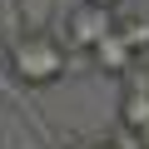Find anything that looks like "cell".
<instances>
[{
    "label": "cell",
    "mask_w": 149,
    "mask_h": 149,
    "mask_svg": "<svg viewBox=\"0 0 149 149\" xmlns=\"http://www.w3.org/2000/svg\"><path fill=\"white\" fill-rule=\"evenodd\" d=\"M114 30L129 40V50H134V55H149V15H124Z\"/></svg>",
    "instance_id": "8992f818"
},
{
    "label": "cell",
    "mask_w": 149,
    "mask_h": 149,
    "mask_svg": "<svg viewBox=\"0 0 149 149\" xmlns=\"http://www.w3.org/2000/svg\"><path fill=\"white\" fill-rule=\"evenodd\" d=\"M114 10L95 5V0H80L70 15H65V50H95L104 35H114Z\"/></svg>",
    "instance_id": "7a4b0ae2"
},
{
    "label": "cell",
    "mask_w": 149,
    "mask_h": 149,
    "mask_svg": "<svg viewBox=\"0 0 149 149\" xmlns=\"http://www.w3.org/2000/svg\"><path fill=\"white\" fill-rule=\"evenodd\" d=\"M95 5H109V10H119V5H124V0H95Z\"/></svg>",
    "instance_id": "9c48e42d"
},
{
    "label": "cell",
    "mask_w": 149,
    "mask_h": 149,
    "mask_svg": "<svg viewBox=\"0 0 149 149\" xmlns=\"http://www.w3.org/2000/svg\"><path fill=\"white\" fill-rule=\"evenodd\" d=\"M119 124L134 129V134L149 124V95H144V90H124V95H119Z\"/></svg>",
    "instance_id": "5b68a950"
},
{
    "label": "cell",
    "mask_w": 149,
    "mask_h": 149,
    "mask_svg": "<svg viewBox=\"0 0 149 149\" xmlns=\"http://www.w3.org/2000/svg\"><path fill=\"white\" fill-rule=\"evenodd\" d=\"M139 149H149V124H144V129H139Z\"/></svg>",
    "instance_id": "ba28073f"
},
{
    "label": "cell",
    "mask_w": 149,
    "mask_h": 149,
    "mask_svg": "<svg viewBox=\"0 0 149 149\" xmlns=\"http://www.w3.org/2000/svg\"><path fill=\"white\" fill-rule=\"evenodd\" d=\"M90 65H95L100 74H119V80H124V74L139 65V55H134V50H129V40L114 30V35H104V40L90 50Z\"/></svg>",
    "instance_id": "3957f363"
},
{
    "label": "cell",
    "mask_w": 149,
    "mask_h": 149,
    "mask_svg": "<svg viewBox=\"0 0 149 149\" xmlns=\"http://www.w3.org/2000/svg\"><path fill=\"white\" fill-rule=\"evenodd\" d=\"M55 0H15V30H50Z\"/></svg>",
    "instance_id": "277c9868"
},
{
    "label": "cell",
    "mask_w": 149,
    "mask_h": 149,
    "mask_svg": "<svg viewBox=\"0 0 149 149\" xmlns=\"http://www.w3.org/2000/svg\"><path fill=\"white\" fill-rule=\"evenodd\" d=\"M124 90H144L149 95V55H139V65L124 74Z\"/></svg>",
    "instance_id": "52a82bcc"
},
{
    "label": "cell",
    "mask_w": 149,
    "mask_h": 149,
    "mask_svg": "<svg viewBox=\"0 0 149 149\" xmlns=\"http://www.w3.org/2000/svg\"><path fill=\"white\" fill-rule=\"evenodd\" d=\"M5 60H10V74H15V80L20 85H35V90L70 74V50L50 30H20L10 40V50H5Z\"/></svg>",
    "instance_id": "6da1fadb"
}]
</instances>
